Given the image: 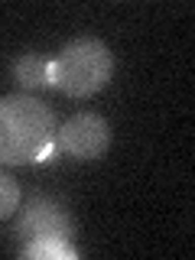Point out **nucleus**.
Masks as SVG:
<instances>
[{
    "label": "nucleus",
    "instance_id": "1",
    "mask_svg": "<svg viewBox=\"0 0 195 260\" xmlns=\"http://www.w3.org/2000/svg\"><path fill=\"white\" fill-rule=\"evenodd\" d=\"M55 111L36 94L0 98V166L55 159Z\"/></svg>",
    "mask_w": 195,
    "mask_h": 260
},
{
    "label": "nucleus",
    "instance_id": "2",
    "mask_svg": "<svg viewBox=\"0 0 195 260\" xmlns=\"http://www.w3.org/2000/svg\"><path fill=\"white\" fill-rule=\"evenodd\" d=\"M114 75V52L94 36L72 39L49 62V85L69 98H91Z\"/></svg>",
    "mask_w": 195,
    "mask_h": 260
},
{
    "label": "nucleus",
    "instance_id": "3",
    "mask_svg": "<svg viewBox=\"0 0 195 260\" xmlns=\"http://www.w3.org/2000/svg\"><path fill=\"white\" fill-rule=\"evenodd\" d=\"M55 146L75 159H98L111 146V124L94 111H81L55 130Z\"/></svg>",
    "mask_w": 195,
    "mask_h": 260
},
{
    "label": "nucleus",
    "instance_id": "4",
    "mask_svg": "<svg viewBox=\"0 0 195 260\" xmlns=\"http://www.w3.org/2000/svg\"><path fill=\"white\" fill-rule=\"evenodd\" d=\"M16 234H20L26 244L46 241V238L65 241L72 234V221H69V215H65V208L55 205L52 199H29L26 208H20Z\"/></svg>",
    "mask_w": 195,
    "mask_h": 260
},
{
    "label": "nucleus",
    "instance_id": "5",
    "mask_svg": "<svg viewBox=\"0 0 195 260\" xmlns=\"http://www.w3.org/2000/svg\"><path fill=\"white\" fill-rule=\"evenodd\" d=\"M13 78H16V85L23 88V94H29V91H36V88L49 85V62L26 52L13 62Z\"/></svg>",
    "mask_w": 195,
    "mask_h": 260
},
{
    "label": "nucleus",
    "instance_id": "6",
    "mask_svg": "<svg viewBox=\"0 0 195 260\" xmlns=\"http://www.w3.org/2000/svg\"><path fill=\"white\" fill-rule=\"evenodd\" d=\"M23 257L29 260H39V257H52V260H72L75 254H72V247L59 238H46V241H32L23 247Z\"/></svg>",
    "mask_w": 195,
    "mask_h": 260
},
{
    "label": "nucleus",
    "instance_id": "7",
    "mask_svg": "<svg viewBox=\"0 0 195 260\" xmlns=\"http://www.w3.org/2000/svg\"><path fill=\"white\" fill-rule=\"evenodd\" d=\"M20 182L7 173V169H0V221L4 218H13L16 211H20Z\"/></svg>",
    "mask_w": 195,
    "mask_h": 260
}]
</instances>
